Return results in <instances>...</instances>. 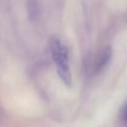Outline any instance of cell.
<instances>
[{"label": "cell", "instance_id": "6da1fadb", "mask_svg": "<svg viewBox=\"0 0 127 127\" xmlns=\"http://www.w3.org/2000/svg\"><path fill=\"white\" fill-rule=\"evenodd\" d=\"M50 51L60 78L66 86H71L72 75L69 67L67 48L61 42L60 39L52 38L50 41Z\"/></svg>", "mask_w": 127, "mask_h": 127}, {"label": "cell", "instance_id": "7a4b0ae2", "mask_svg": "<svg viewBox=\"0 0 127 127\" xmlns=\"http://www.w3.org/2000/svg\"><path fill=\"white\" fill-rule=\"evenodd\" d=\"M112 58V50L109 47L104 48L99 52L97 57L95 58L93 64H92V72L94 74L100 73L105 69V67L108 65L109 62Z\"/></svg>", "mask_w": 127, "mask_h": 127}, {"label": "cell", "instance_id": "3957f363", "mask_svg": "<svg viewBox=\"0 0 127 127\" xmlns=\"http://www.w3.org/2000/svg\"><path fill=\"white\" fill-rule=\"evenodd\" d=\"M119 118L122 121V123L125 125L126 124V120H127L126 119V104L125 103L122 105V107L119 110Z\"/></svg>", "mask_w": 127, "mask_h": 127}]
</instances>
